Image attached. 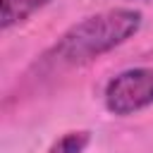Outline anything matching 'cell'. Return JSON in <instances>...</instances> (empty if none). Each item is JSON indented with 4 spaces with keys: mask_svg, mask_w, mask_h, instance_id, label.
I'll use <instances>...</instances> for the list:
<instances>
[{
    "mask_svg": "<svg viewBox=\"0 0 153 153\" xmlns=\"http://www.w3.org/2000/svg\"><path fill=\"white\" fill-rule=\"evenodd\" d=\"M153 105V67H134L112 76L105 86V108L112 115H134Z\"/></svg>",
    "mask_w": 153,
    "mask_h": 153,
    "instance_id": "2",
    "label": "cell"
},
{
    "mask_svg": "<svg viewBox=\"0 0 153 153\" xmlns=\"http://www.w3.org/2000/svg\"><path fill=\"white\" fill-rule=\"evenodd\" d=\"M50 0H0V26L7 31L14 24H22L33 12L43 10Z\"/></svg>",
    "mask_w": 153,
    "mask_h": 153,
    "instance_id": "3",
    "label": "cell"
},
{
    "mask_svg": "<svg viewBox=\"0 0 153 153\" xmlns=\"http://www.w3.org/2000/svg\"><path fill=\"white\" fill-rule=\"evenodd\" d=\"M91 141V134L88 131H67L62 139H57L48 153H84L86 146Z\"/></svg>",
    "mask_w": 153,
    "mask_h": 153,
    "instance_id": "4",
    "label": "cell"
},
{
    "mask_svg": "<svg viewBox=\"0 0 153 153\" xmlns=\"http://www.w3.org/2000/svg\"><path fill=\"white\" fill-rule=\"evenodd\" d=\"M139 26H141V12L136 10L117 7L98 12L69 26L60 36L50 55L57 65H84L122 45L139 31Z\"/></svg>",
    "mask_w": 153,
    "mask_h": 153,
    "instance_id": "1",
    "label": "cell"
}]
</instances>
